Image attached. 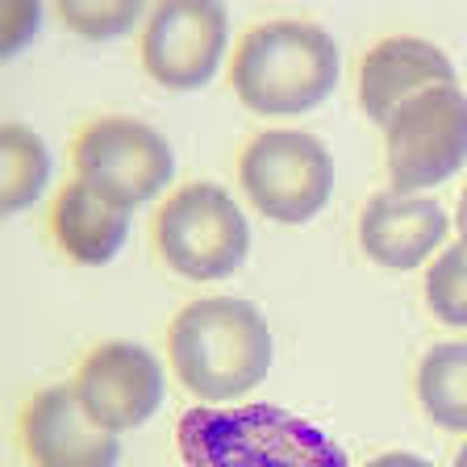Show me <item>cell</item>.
Here are the masks:
<instances>
[{
  "label": "cell",
  "mask_w": 467,
  "mask_h": 467,
  "mask_svg": "<svg viewBox=\"0 0 467 467\" xmlns=\"http://www.w3.org/2000/svg\"><path fill=\"white\" fill-rule=\"evenodd\" d=\"M159 254L184 280H225L246 263L251 225L217 184H188L163 204L155 225Z\"/></svg>",
  "instance_id": "cell-4"
},
{
  "label": "cell",
  "mask_w": 467,
  "mask_h": 467,
  "mask_svg": "<svg viewBox=\"0 0 467 467\" xmlns=\"http://www.w3.org/2000/svg\"><path fill=\"white\" fill-rule=\"evenodd\" d=\"M63 21L84 38H117L138 21V5L117 0V5H63Z\"/></svg>",
  "instance_id": "cell-17"
},
{
  "label": "cell",
  "mask_w": 467,
  "mask_h": 467,
  "mask_svg": "<svg viewBox=\"0 0 467 467\" xmlns=\"http://www.w3.org/2000/svg\"><path fill=\"white\" fill-rule=\"evenodd\" d=\"M188 467H347V451L280 405H201L180 418Z\"/></svg>",
  "instance_id": "cell-2"
},
{
  "label": "cell",
  "mask_w": 467,
  "mask_h": 467,
  "mask_svg": "<svg viewBox=\"0 0 467 467\" xmlns=\"http://www.w3.org/2000/svg\"><path fill=\"white\" fill-rule=\"evenodd\" d=\"M459 234H463V246H467V188H463V201H459Z\"/></svg>",
  "instance_id": "cell-20"
},
{
  "label": "cell",
  "mask_w": 467,
  "mask_h": 467,
  "mask_svg": "<svg viewBox=\"0 0 467 467\" xmlns=\"http://www.w3.org/2000/svg\"><path fill=\"white\" fill-rule=\"evenodd\" d=\"M21 438L34 467H117L121 459V442L113 438V430L92 421L84 400L67 384L29 400Z\"/></svg>",
  "instance_id": "cell-10"
},
{
  "label": "cell",
  "mask_w": 467,
  "mask_h": 467,
  "mask_svg": "<svg viewBox=\"0 0 467 467\" xmlns=\"http://www.w3.org/2000/svg\"><path fill=\"white\" fill-rule=\"evenodd\" d=\"M426 301L447 326H467V246H451L426 272Z\"/></svg>",
  "instance_id": "cell-16"
},
{
  "label": "cell",
  "mask_w": 467,
  "mask_h": 467,
  "mask_svg": "<svg viewBox=\"0 0 467 467\" xmlns=\"http://www.w3.org/2000/svg\"><path fill=\"white\" fill-rule=\"evenodd\" d=\"M171 363L201 400H234L272 371V330L251 301L204 296L171 321Z\"/></svg>",
  "instance_id": "cell-1"
},
{
  "label": "cell",
  "mask_w": 467,
  "mask_h": 467,
  "mask_svg": "<svg viewBox=\"0 0 467 467\" xmlns=\"http://www.w3.org/2000/svg\"><path fill=\"white\" fill-rule=\"evenodd\" d=\"M389 175L400 196L434 188L467 163V97L430 88L389 121Z\"/></svg>",
  "instance_id": "cell-6"
},
{
  "label": "cell",
  "mask_w": 467,
  "mask_h": 467,
  "mask_svg": "<svg viewBox=\"0 0 467 467\" xmlns=\"http://www.w3.org/2000/svg\"><path fill=\"white\" fill-rule=\"evenodd\" d=\"M76 167L79 180H92L130 204H146L171 180L175 155L155 126L134 117H100L79 134Z\"/></svg>",
  "instance_id": "cell-7"
},
{
  "label": "cell",
  "mask_w": 467,
  "mask_h": 467,
  "mask_svg": "<svg viewBox=\"0 0 467 467\" xmlns=\"http://www.w3.org/2000/svg\"><path fill=\"white\" fill-rule=\"evenodd\" d=\"M455 467H467V447H463V451H459V455H455Z\"/></svg>",
  "instance_id": "cell-21"
},
{
  "label": "cell",
  "mask_w": 467,
  "mask_h": 467,
  "mask_svg": "<svg viewBox=\"0 0 467 467\" xmlns=\"http://www.w3.org/2000/svg\"><path fill=\"white\" fill-rule=\"evenodd\" d=\"M76 397L105 430L121 434L155 418L163 405V368L146 347L134 342H100L76 376Z\"/></svg>",
  "instance_id": "cell-9"
},
{
  "label": "cell",
  "mask_w": 467,
  "mask_h": 467,
  "mask_svg": "<svg viewBox=\"0 0 467 467\" xmlns=\"http://www.w3.org/2000/svg\"><path fill=\"white\" fill-rule=\"evenodd\" d=\"M34 26H38V9H34V5H9V9H5V55L26 47Z\"/></svg>",
  "instance_id": "cell-18"
},
{
  "label": "cell",
  "mask_w": 467,
  "mask_h": 467,
  "mask_svg": "<svg viewBox=\"0 0 467 467\" xmlns=\"http://www.w3.org/2000/svg\"><path fill=\"white\" fill-rule=\"evenodd\" d=\"M447 238V213L430 196L379 192L359 217V243L379 267L409 272Z\"/></svg>",
  "instance_id": "cell-12"
},
{
  "label": "cell",
  "mask_w": 467,
  "mask_h": 467,
  "mask_svg": "<svg viewBox=\"0 0 467 467\" xmlns=\"http://www.w3.org/2000/svg\"><path fill=\"white\" fill-rule=\"evenodd\" d=\"M225 55V9L213 0L159 5L142 38L146 71L171 92H192L217 76Z\"/></svg>",
  "instance_id": "cell-8"
},
{
  "label": "cell",
  "mask_w": 467,
  "mask_h": 467,
  "mask_svg": "<svg viewBox=\"0 0 467 467\" xmlns=\"http://www.w3.org/2000/svg\"><path fill=\"white\" fill-rule=\"evenodd\" d=\"M243 188L272 222L301 225L326 209L334 192V159L313 134L267 130L243 155Z\"/></svg>",
  "instance_id": "cell-5"
},
{
  "label": "cell",
  "mask_w": 467,
  "mask_h": 467,
  "mask_svg": "<svg viewBox=\"0 0 467 467\" xmlns=\"http://www.w3.org/2000/svg\"><path fill=\"white\" fill-rule=\"evenodd\" d=\"M368 467H434V463L421 455H409V451H389V455H376Z\"/></svg>",
  "instance_id": "cell-19"
},
{
  "label": "cell",
  "mask_w": 467,
  "mask_h": 467,
  "mask_svg": "<svg viewBox=\"0 0 467 467\" xmlns=\"http://www.w3.org/2000/svg\"><path fill=\"white\" fill-rule=\"evenodd\" d=\"M338 42L313 21L254 26L234 58V92L254 113H305L338 84Z\"/></svg>",
  "instance_id": "cell-3"
},
{
  "label": "cell",
  "mask_w": 467,
  "mask_h": 467,
  "mask_svg": "<svg viewBox=\"0 0 467 467\" xmlns=\"http://www.w3.org/2000/svg\"><path fill=\"white\" fill-rule=\"evenodd\" d=\"M430 88H455V63L434 42L389 38L363 58V76H359L363 113L384 130L400 113V105H409Z\"/></svg>",
  "instance_id": "cell-11"
},
{
  "label": "cell",
  "mask_w": 467,
  "mask_h": 467,
  "mask_svg": "<svg viewBox=\"0 0 467 467\" xmlns=\"http://www.w3.org/2000/svg\"><path fill=\"white\" fill-rule=\"evenodd\" d=\"M0 204L5 213H21L42 196L50 180V150L29 126H9L0 130Z\"/></svg>",
  "instance_id": "cell-14"
},
{
  "label": "cell",
  "mask_w": 467,
  "mask_h": 467,
  "mask_svg": "<svg viewBox=\"0 0 467 467\" xmlns=\"http://www.w3.org/2000/svg\"><path fill=\"white\" fill-rule=\"evenodd\" d=\"M130 222H134V204L113 196L109 188L92 184V180H76L58 192L50 225H55L58 246L79 263H109L121 243L130 238Z\"/></svg>",
  "instance_id": "cell-13"
},
{
  "label": "cell",
  "mask_w": 467,
  "mask_h": 467,
  "mask_svg": "<svg viewBox=\"0 0 467 467\" xmlns=\"http://www.w3.org/2000/svg\"><path fill=\"white\" fill-rule=\"evenodd\" d=\"M418 397L442 430H467V342H442L421 359Z\"/></svg>",
  "instance_id": "cell-15"
}]
</instances>
